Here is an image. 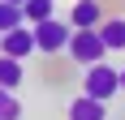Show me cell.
Listing matches in <instances>:
<instances>
[{"label": "cell", "instance_id": "obj_6", "mask_svg": "<svg viewBox=\"0 0 125 120\" xmlns=\"http://www.w3.org/2000/svg\"><path fill=\"white\" fill-rule=\"evenodd\" d=\"M104 22V4L99 0H78L73 9H69V26L82 30V26H99Z\"/></svg>", "mask_w": 125, "mask_h": 120}, {"label": "cell", "instance_id": "obj_5", "mask_svg": "<svg viewBox=\"0 0 125 120\" xmlns=\"http://www.w3.org/2000/svg\"><path fill=\"white\" fill-rule=\"evenodd\" d=\"M69 120H108V103L82 90V94L69 103Z\"/></svg>", "mask_w": 125, "mask_h": 120}, {"label": "cell", "instance_id": "obj_4", "mask_svg": "<svg viewBox=\"0 0 125 120\" xmlns=\"http://www.w3.org/2000/svg\"><path fill=\"white\" fill-rule=\"evenodd\" d=\"M0 51H4V56H17V60H26L30 51H39V43H35V26L22 22V26H13V30H4V34H0Z\"/></svg>", "mask_w": 125, "mask_h": 120}, {"label": "cell", "instance_id": "obj_3", "mask_svg": "<svg viewBox=\"0 0 125 120\" xmlns=\"http://www.w3.org/2000/svg\"><path fill=\"white\" fill-rule=\"evenodd\" d=\"M69 39H73V26L69 22H56V17L35 22V43H39L43 56H61V51L69 47Z\"/></svg>", "mask_w": 125, "mask_h": 120}, {"label": "cell", "instance_id": "obj_11", "mask_svg": "<svg viewBox=\"0 0 125 120\" xmlns=\"http://www.w3.org/2000/svg\"><path fill=\"white\" fill-rule=\"evenodd\" d=\"M0 120H22V103L9 86H0Z\"/></svg>", "mask_w": 125, "mask_h": 120}, {"label": "cell", "instance_id": "obj_2", "mask_svg": "<svg viewBox=\"0 0 125 120\" xmlns=\"http://www.w3.org/2000/svg\"><path fill=\"white\" fill-rule=\"evenodd\" d=\"M82 90L108 103L112 94H121V69H112L108 60H99V64H86V73H82Z\"/></svg>", "mask_w": 125, "mask_h": 120}, {"label": "cell", "instance_id": "obj_10", "mask_svg": "<svg viewBox=\"0 0 125 120\" xmlns=\"http://www.w3.org/2000/svg\"><path fill=\"white\" fill-rule=\"evenodd\" d=\"M22 22H26L22 4H13V0H0V34H4V30H13V26H22Z\"/></svg>", "mask_w": 125, "mask_h": 120}, {"label": "cell", "instance_id": "obj_13", "mask_svg": "<svg viewBox=\"0 0 125 120\" xmlns=\"http://www.w3.org/2000/svg\"><path fill=\"white\" fill-rule=\"evenodd\" d=\"M13 4H26V0H13Z\"/></svg>", "mask_w": 125, "mask_h": 120}, {"label": "cell", "instance_id": "obj_7", "mask_svg": "<svg viewBox=\"0 0 125 120\" xmlns=\"http://www.w3.org/2000/svg\"><path fill=\"white\" fill-rule=\"evenodd\" d=\"M99 39L108 43V51H125V17H104L99 22Z\"/></svg>", "mask_w": 125, "mask_h": 120}, {"label": "cell", "instance_id": "obj_12", "mask_svg": "<svg viewBox=\"0 0 125 120\" xmlns=\"http://www.w3.org/2000/svg\"><path fill=\"white\" fill-rule=\"evenodd\" d=\"M121 90H125V69H121Z\"/></svg>", "mask_w": 125, "mask_h": 120}, {"label": "cell", "instance_id": "obj_1", "mask_svg": "<svg viewBox=\"0 0 125 120\" xmlns=\"http://www.w3.org/2000/svg\"><path fill=\"white\" fill-rule=\"evenodd\" d=\"M65 56L73 60V64H82V69H86V64H99V60L108 56V43L99 39V26H82V30H73Z\"/></svg>", "mask_w": 125, "mask_h": 120}, {"label": "cell", "instance_id": "obj_8", "mask_svg": "<svg viewBox=\"0 0 125 120\" xmlns=\"http://www.w3.org/2000/svg\"><path fill=\"white\" fill-rule=\"evenodd\" d=\"M22 82H26V69H22V60H17V56H4V51H0V86L17 90Z\"/></svg>", "mask_w": 125, "mask_h": 120}, {"label": "cell", "instance_id": "obj_9", "mask_svg": "<svg viewBox=\"0 0 125 120\" xmlns=\"http://www.w3.org/2000/svg\"><path fill=\"white\" fill-rule=\"evenodd\" d=\"M22 13H26V22L35 26V22H43V17H56V0H26Z\"/></svg>", "mask_w": 125, "mask_h": 120}]
</instances>
